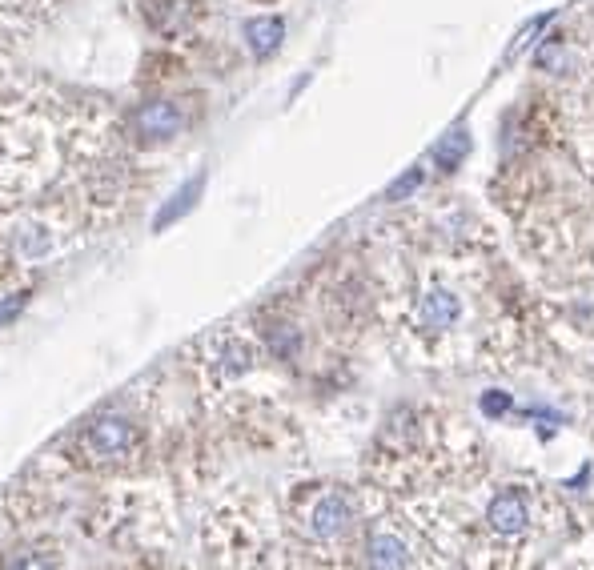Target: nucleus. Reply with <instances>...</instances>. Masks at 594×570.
<instances>
[{
  "instance_id": "f257e3e1",
  "label": "nucleus",
  "mask_w": 594,
  "mask_h": 570,
  "mask_svg": "<svg viewBox=\"0 0 594 570\" xmlns=\"http://www.w3.org/2000/svg\"><path fill=\"white\" fill-rule=\"evenodd\" d=\"M105 101H77L45 81L0 89V209L53 193Z\"/></svg>"
},
{
  "instance_id": "f03ea898",
  "label": "nucleus",
  "mask_w": 594,
  "mask_h": 570,
  "mask_svg": "<svg viewBox=\"0 0 594 570\" xmlns=\"http://www.w3.org/2000/svg\"><path fill=\"white\" fill-rule=\"evenodd\" d=\"M193 121H197V109L189 105V97H177V93H149V97L133 101L129 109H117L121 141L149 161H157L177 141H185Z\"/></svg>"
},
{
  "instance_id": "7ed1b4c3",
  "label": "nucleus",
  "mask_w": 594,
  "mask_h": 570,
  "mask_svg": "<svg viewBox=\"0 0 594 570\" xmlns=\"http://www.w3.org/2000/svg\"><path fill=\"white\" fill-rule=\"evenodd\" d=\"M133 9L165 53H193L209 33V0H133Z\"/></svg>"
},
{
  "instance_id": "20e7f679",
  "label": "nucleus",
  "mask_w": 594,
  "mask_h": 570,
  "mask_svg": "<svg viewBox=\"0 0 594 570\" xmlns=\"http://www.w3.org/2000/svg\"><path fill=\"white\" fill-rule=\"evenodd\" d=\"M141 438V422L129 410H101L77 430L73 458L81 466H121L141 450Z\"/></svg>"
},
{
  "instance_id": "39448f33",
  "label": "nucleus",
  "mask_w": 594,
  "mask_h": 570,
  "mask_svg": "<svg viewBox=\"0 0 594 570\" xmlns=\"http://www.w3.org/2000/svg\"><path fill=\"white\" fill-rule=\"evenodd\" d=\"M197 366H201L205 378H213V386H225V382L245 378L257 366V346L237 330H221V334L201 342Z\"/></svg>"
},
{
  "instance_id": "423d86ee",
  "label": "nucleus",
  "mask_w": 594,
  "mask_h": 570,
  "mask_svg": "<svg viewBox=\"0 0 594 570\" xmlns=\"http://www.w3.org/2000/svg\"><path fill=\"white\" fill-rule=\"evenodd\" d=\"M462 318V302L454 290H446V285H430V290L422 294L418 302V326L426 334H446L450 326H458Z\"/></svg>"
},
{
  "instance_id": "0eeeda50",
  "label": "nucleus",
  "mask_w": 594,
  "mask_h": 570,
  "mask_svg": "<svg viewBox=\"0 0 594 570\" xmlns=\"http://www.w3.org/2000/svg\"><path fill=\"white\" fill-rule=\"evenodd\" d=\"M241 41H245L253 61H269L285 41V21L277 13H257L241 25Z\"/></svg>"
},
{
  "instance_id": "6e6552de",
  "label": "nucleus",
  "mask_w": 594,
  "mask_h": 570,
  "mask_svg": "<svg viewBox=\"0 0 594 570\" xmlns=\"http://www.w3.org/2000/svg\"><path fill=\"white\" fill-rule=\"evenodd\" d=\"M350 522H354V506H350V498H346V494H322V498H318V506L310 510V534H314V538H322V542H330V538L346 534V530H350Z\"/></svg>"
},
{
  "instance_id": "1a4fd4ad",
  "label": "nucleus",
  "mask_w": 594,
  "mask_h": 570,
  "mask_svg": "<svg viewBox=\"0 0 594 570\" xmlns=\"http://www.w3.org/2000/svg\"><path fill=\"white\" fill-rule=\"evenodd\" d=\"M486 522L490 530L498 534H522L530 526V506H526V494L522 490H502L490 498L486 506Z\"/></svg>"
},
{
  "instance_id": "9d476101",
  "label": "nucleus",
  "mask_w": 594,
  "mask_h": 570,
  "mask_svg": "<svg viewBox=\"0 0 594 570\" xmlns=\"http://www.w3.org/2000/svg\"><path fill=\"white\" fill-rule=\"evenodd\" d=\"M201 193H205V173H197V177H189L181 189H173L165 201H161V209H157V217H153V229L161 233V229H169V225H177V221H185L189 213H193V205L201 201Z\"/></svg>"
},
{
  "instance_id": "9b49d317",
  "label": "nucleus",
  "mask_w": 594,
  "mask_h": 570,
  "mask_svg": "<svg viewBox=\"0 0 594 570\" xmlns=\"http://www.w3.org/2000/svg\"><path fill=\"white\" fill-rule=\"evenodd\" d=\"M366 566L370 570H406L410 566V550L398 534H374L370 546H366Z\"/></svg>"
},
{
  "instance_id": "f8f14e48",
  "label": "nucleus",
  "mask_w": 594,
  "mask_h": 570,
  "mask_svg": "<svg viewBox=\"0 0 594 570\" xmlns=\"http://www.w3.org/2000/svg\"><path fill=\"white\" fill-rule=\"evenodd\" d=\"M265 346H269L273 358L293 362L297 354H302V330L289 326V322H269V326H265Z\"/></svg>"
},
{
  "instance_id": "ddd939ff",
  "label": "nucleus",
  "mask_w": 594,
  "mask_h": 570,
  "mask_svg": "<svg viewBox=\"0 0 594 570\" xmlns=\"http://www.w3.org/2000/svg\"><path fill=\"white\" fill-rule=\"evenodd\" d=\"M466 153H470V133H466V125H454L438 145H434V165L438 169H458L462 161H466Z\"/></svg>"
},
{
  "instance_id": "4468645a",
  "label": "nucleus",
  "mask_w": 594,
  "mask_h": 570,
  "mask_svg": "<svg viewBox=\"0 0 594 570\" xmlns=\"http://www.w3.org/2000/svg\"><path fill=\"white\" fill-rule=\"evenodd\" d=\"M418 185H422V169H410L406 177H398V181L386 189V197H390V201H402V197H410Z\"/></svg>"
},
{
  "instance_id": "2eb2a0df",
  "label": "nucleus",
  "mask_w": 594,
  "mask_h": 570,
  "mask_svg": "<svg viewBox=\"0 0 594 570\" xmlns=\"http://www.w3.org/2000/svg\"><path fill=\"white\" fill-rule=\"evenodd\" d=\"M5 570H57V566L45 562L41 554H13V558L5 562Z\"/></svg>"
},
{
  "instance_id": "dca6fc26",
  "label": "nucleus",
  "mask_w": 594,
  "mask_h": 570,
  "mask_svg": "<svg viewBox=\"0 0 594 570\" xmlns=\"http://www.w3.org/2000/svg\"><path fill=\"white\" fill-rule=\"evenodd\" d=\"M506 410H510V394H502V390H490V394H482V414L498 418V414H506Z\"/></svg>"
},
{
  "instance_id": "f3484780",
  "label": "nucleus",
  "mask_w": 594,
  "mask_h": 570,
  "mask_svg": "<svg viewBox=\"0 0 594 570\" xmlns=\"http://www.w3.org/2000/svg\"><path fill=\"white\" fill-rule=\"evenodd\" d=\"M245 5H277V0H245Z\"/></svg>"
},
{
  "instance_id": "a211bd4d",
  "label": "nucleus",
  "mask_w": 594,
  "mask_h": 570,
  "mask_svg": "<svg viewBox=\"0 0 594 570\" xmlns=\"http://www.w3.org/2000/svg\"><path fill=\"white\" fill-rule=\"evenodd\" d=\"M5 261H9V257H5V249H0V265H5Z\"/></svg>"
}]
</instances>
